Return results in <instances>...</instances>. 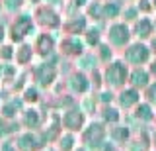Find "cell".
I'll return each mask as SVG.
<instances>
[{"instance_id": "6da1fadb", "label": "cell", "mask_w": 156, "mask_h": 151, "mask_svg": "<svg viewBox=\"0 0 156 151\" xmlns=\"http://www.w3.org/2000/svg\"><path fill=\"white\" fill-rule=\"evenodd\" d=\"M107 81H111V85H121V82L125 81V69H123V65H119V63L111 65L109 71H107Z\"/></svg>"}, {"instance_id": "7a4b0ae2", "label": "cell", "mask_w": 156, "mask_h": 151, "mask_svg": "<svg viewBox=\"0 0 156 151\" xmlns=\"http://www.w3.org/2000/svg\"><path fill=\"white\" fill-rule=\"evenodd\" d=\"M29 28H31V22H29L26 16L16 20V24H14V40H22V37L29 32Z\"/></svg>"}, {"instance_id": "3957f363", "label": "cell", "mask_w": 156, "mask_h": 151, "mask_svg": "<svg viewBox=\"0 0 156 151\" xmlns=\"http://www.w3.org/2000/svg\"><path fill=\"white\" fill-rule=\"evenodd\" d=\"M127 57H129V61H133V63H140V61H146L148 51H146L144 45H135V47H131V49H129Z\"/></svg>"}, {"instance_id": "277c9868", "label": "cell", "mask_w": 156, "mask_h": 151, "mask_svg": "<svg viewBox=\"0 0 156 151\" xmlns=\"http://www.w3.org/2000/svg\"><path fill=\"white\" fill-rule=\"evenodd\" d=\"M127 28L125 26H113L111 28V32H109V40L117 43V45H121V43H125L127 41Z\"/></svg>"}, {"instance_id": "5b68a950", "label": "cell", "mask_w": 156, "mask_h": 151, "mask_svg": "<svg viewBox=\"0 0 156 151\" xmlns=\"http://www.w3.org/2000/svg\"><path fill=\"white\" fill-rule=\"evenodd\" d=\"M121 102H123L125 106H131L133 102H136V92H133V90L123 92V96H121Z\"/></svg>"}, {"instance_id": "8992f818", "label": "cell", "mask_w": 156, "mask_h": 151, "mask_svg": "<svg viewBox=\"0 0 156 151\" xmlns=\"http://www.w3.org/2000/svg\"><path fill=\"white\" fill-rule=\"evenodd\" d=\"M133 79H135L133 82H135L136 86H139V85H146V73H135Z\"/></svg>"}, {"instance_id": "52a82bcc", "label": "cell", "mask_w": 156, "mask_h": 151, "mask_svg": "<svg viewBox=\"0 0 156 151\" xmlns=\"http://www.w3.org/2000/svg\"><path fill=\"white\" fill-rule=\"evenodd\" d=\"M139 32H143V33H140V36H143V37H146V36H148V33H150V22L143 20V26H140V24H139Z\"/></svg>"}, {"instance_id": "ba28073f", "label": "cell", "mask_w": 156, "mask_h": 151, "mask_svg": "<svg viewBox=\"0 0 156 151\" xmlns=\"http://www.w3.org/2000/svg\"><path fill=\"white\" fill-rule=\"evenodd\" d=\"M72 122H74V124H78V126H80V122H82V116H80V114H78V116H76V118H72ZM66 126H70V114H68V116H66Z\"/></svg>"}, {"instance_id": "9c48e42d", "label": "cell", "mask_w": 156, "mask_h": 151, "mask_svg": "<svg viewBox=\"0 0 156 151\" xmlns=\"http://www.w3.org/2000/svg\"><path fill=\"white\" fill-rule=\"evenodd\" d=\"M148 96H150V100H152V102H156V85L152 86V89H150V92H148Z\"/></svg>"}, {"instance_id": "30bf717a", "label": "cell", "mask_w": 156, "mask_h": 151, "mask_svg": "<svg viewBox=\"0 0 156 151\" xmlns=\"http://www.w3.org/2000/svg\"><path fill=\"white\" fill-rule=\"evenodd\" d=\"M0 40H2V26H0Z\"/></svg>"}, {"instance_id": "8fae6325", "label": "cell", "mask_w": 156, "mask_h": 151, "mask_svg": "<svg viewBox=\"0 0 156 151\" xmlns=\"http://www.w3.org/2000/svg\"><path fill=\"white\" fill-rule=\"evenodd\" d=\"M154 73H156V65H154Z\"/></svg>"}]
</instances>
